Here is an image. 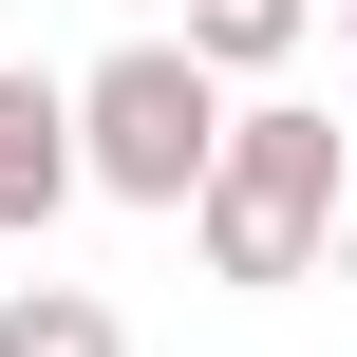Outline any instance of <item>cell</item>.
Here are the masks:
<instances>
[{
  "label": "cell",
  "instance_id": "7a4b0ae2",
  "mask_svg": "<svg viewBox=\"0 0 357 357\" xmlns=\"http://www.w3.org/2000/svg\"><path fill=\"white\" fill-rule=\"evenodd\" d=\"M207 132H226V75L188 38H132V56L75 75V188H113V207H188L207 188Z\"/></svg>",
  "mask_w": 357,
  "mask_h": 357
},
{
  "label": "cell",
  "instance_id": "52a82bcc",
  "mask_svg": "<svg viewBox=\"0 0 357 357\" xmlns=\"http://www.w3.org/2000/svg\"><path fill=\"white\" fill-rule=\"evenodd\" d=\"M339 188H357V132H339Z\"/></svg>",
  "mask_w": 357,
  "mask_h": 357
},
{
  "label": "cell",
  "instance_id": "8992f818",
  "mask_svg": "<svg viewBox=\"0 0 357 357\" xmlns=\"http://www.w3.org/2000/svg\"><path fill=\"white\" fill-rule=\"evenodd\" d=\"M339 56H357V0H339Z\"/></svg>",
  "mask_w": 357,
  "mask_h": 357
},
{
  "label": "cell",
  "instance_id": "6da1fadb",
  "mask_svg": "<svg viewBox=\"0 0 357 357\" xmlns=\"http://www.w3.org/2000/svg\"><path fill=\"white\" fill-rule=\"evenodd\" d=\"M339 113H226L207 132V188H188V245H207V282H245V301H282V282H320L339 264Z\"/></svg>",
  "mask_w": 357,
  "mask_h": 357
},
{
  "label": "cell",
  "instance_id": "277c9868",
  "mask_svg": "<svg viewBox=\"0 0 357 357\" xmlns=\"http://www.w3.org/2000/svg\"><path fill=\"white\" fill-rule=\"evenodd\" d=\"M0 357H132V320H113L94 282H19V301H0Z\"/></svg>",
  "mask_w": 357,
  "mask_h": 357
},
{
  "label": "cell",
  "instance_id": "5b68a950",
  "mask_svg": "<svg viewBox=\"0 0 357 357\" xmlns=\"http://www.w3.org/2000/svg\"><path fill=\"white\" fill-rule=\"evenodd\" d=\"M301 19H320V0H188V56H207V75H282Z\"/></svg>",
  "mask_w": 357,
  "mask_h": 357
},
{
  "label": "cell",
  "instance_id": "3957f363",
  "mask_svg": "<svg viewBox=\"0 0 357 357\" xmlns=\"http://www.w3.org/2000/svg\"><path fill=\"white\" fill-rule=\"evenodd\" d=\"M56 207H75V75L0 56V245H38Z\"/></svg>",
  "mask_w": 357,
  "mask_h": 357
}]
</instances>
